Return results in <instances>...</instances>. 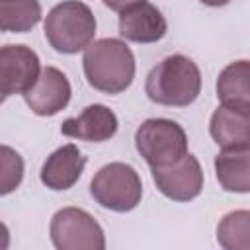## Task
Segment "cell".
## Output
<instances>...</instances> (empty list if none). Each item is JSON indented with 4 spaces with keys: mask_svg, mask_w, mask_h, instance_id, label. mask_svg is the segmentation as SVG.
Here are the masks:
<instances>
[{
    "mask_svg": "<svg viewBox=\"0 0 250 250\" xmlns=\"http://www.w3.org/2000/svg\"><path fill=\"white\" fill-rule=\"evenodd\" d=\"M82 66L88 84L107 96L125 92L135 78V55L115 37L92 41L84 49Z\"/></svg>",
    "mask_w": 250,
    "mask_h": 250,
    "instance_id": "1",
    "label": "cell"
},
{
    "mask_svg": "<svg viewBox=\"0 0 250 250\" xmlns=\"http://www.w3.org/2000/svg\"><path fill=\"white\" fill-rule=\"evenodd\" d=\"M145 92L154 104L186 107L193 104L201 92L199 66L186 55H170L150 68Z\"/></svg>",
    "mask_w": 250,
    "mask_h": 250,
    "instance_id": "2",
    "label": "cell"
},
{
    "mask_svg": "<svg viewBox=\"0 0 250 250\" xmlns=\"http://www.w3.org/2000/svg\"><path fill=\"white\" fill-rule=\"evenodd\" d=\"M43 29L55 51L74 55L94 41L96 18L88 4L80 0H64L49 10Z\"/></svg>",
    "mask_w": 250,
    "mask_h": 250,
    "instance_id": "3",
    "label": "cell"
},
{
    "mask_svg": "<svg viewBox=\"0 0 250 250\" xmlns=\"http://www.w3.org/2000/svg\"><path fill=\"white\" fill-rule=\"evenodd\" d=\"M90 195L104 209L127 213L141 203L143 182L133 166L125 162H109L102 166L92 178Z\"/></svg>",
    "mask_w": 250,
    "mask_h": 250,
    "instance_id": "4",
    "label": "cell"
},
{
    "mask_svg": "<svg viewBox=\"0 0 250 250\" xmlns=\"http://www.w3.org/2000/svg\"><path fill=\"white\" fill-rule=\"evenodd\" d=\"M135 146L150 168L164 166L188 154V135L180 123L152 117L143 121L135 131Z\"/></svg>",
    "mask_w": 250,
    "mask_h": 250,
    "instance_id": "5",
    "label": "cell"
},
{
    "mask_svg": "<svg viewBox=\"0 0 250 250\" xmlns=\"http://www.w3.org/2000/svg\"><path fill=\"white\" fill-rule=\"evenodd\" d=\"M51 240L57 250H104L105 234L100 223L80 207H62L51 219Z\"/></svg>",
    "mask_w": 250,
    "mask_h": 250,
    "instance_id": "6",
    "label": "cell"
},
{
    "mask_svg": "<svg viewBox=\"0 0 250 250\" xmlns=\"http://www.w3.org/2000/svg\"><path fill=\"white\" fill-rule=\"evenodd\" d=\"M152 180L156 189L172 201H191L203 189V170L193 154H184L180 160L152 166Z\"/></svg>",
    "mask_w": 250,
    "mask_h": 250,
    "instance_id": "7",
    "label": "cell"
},
{
    "mask_svg": "<svg viewBox=\"0 0 250 250\" xmlns=\"http://www.w3.org/2000/svg\"><path fill=\"white\" fill-rule=\"evenodd\" d=\"M41 72L37 53L27 45L0 47V92L8 98L27 92Z\"/></svg>",
    "mask_w": 250,
    "mask_h": 250,
    "instance_id": "8",
    "label": "cell"
},
{
    "mask_svg": "<svg viewBox=\"0 0 250 250\" xmlns=\"http://www.w3.org/2000/svg\"><path fill=\"white\" fill-rule=\"evenodd\" d=\"M72 88L62 70L57 66H45L41 68L35 84L23 92V100L29 105V109L37 115H55L61 109H64L70 102Z\"/></svg>",
    "mask_w": 250,
    "mask_h": 250,
    "instance_id": "9",
    "label": "cell"
},
{
    "mask_svg": "<svg viewBox=\"0 0 250 250\" xmlns=\"http://www.w3.org/2000/svg\"><path fill=\"white\" fill-rule=\"evenodd\" d=\"M168 31L162 12L150 2H139L119 12V35L135 43H156Z\"/></svg>",
    "mask_w": 250,
    "mask_h": 250,
    "instance_id": "10",
    "label": "cell"
},
{
    "mask_svg": "<svg viewBox=\"0 0 250 250\" xmlns=\"http://www.w3.org/2000/svg\"><path fill=\"white\" fill-rule=\"evenodd\" d=\"M117 115L104 104H92L82 109L78 117H68L61 125V133L86 141V143H104L117 133Z\"/></svg>",
    "mask_w": 250,
    "mask_h": 250,
    "instance_id": "11",
    "label": "cell"
},
{
    "mask_svg": "<svg viewBox=\"0 0 250 250\" xmlns=\"http://www.w3.org/2000/svg\"><path fill=\"white\" fill-rule=\"evenodd\" d=\"M86 166V156H82L80 148L72 143L62 145L55 152L47 156L41 166V182L53 191L70 189L82 176Z\"/></svg>",
    "mask_w": 250,
    "mask_h": 250,
    "instance_id": "12",
    "label": "cell"
},
{
    "mask_svg": "<svg viewBox=\"0 0 250 250\" xmlns=\"http://www.w3.org/2000/svg\"><path fill=\"white\" fill-rule=\"evenodd\" d=\"M209 133L221 148L250 146V111L219 105L211 115Z\"/></svg>",
    "mask_w": 250,
    "mask_h": 250,
    "instance_id": "13",
    "label": "cell"
},
{
    "mask_svg": "<svg viewBox=\"0 0 250 250\" xmlns=\"http://www.w3.org/2000/svg\"><path fill=\"white\" fill-rule=\"evenodd\" d=\"M215 172L225 191H250V146L223 148L215 156Z\"/></svg>",
    "mask_w": 250,
    "mask_h": 250,
    "instance_id": "14",
    "label": "cell"
},
{
    "mask_svg": "<svg viewBox=\"0 0 250 250\" xmlns=\"http://www.w3.org/2000/svg\"><path fill=\"white\" fill-rule=\"evenodd\" d=\"M221 105L250 111V64L246 59L227 64L217 78Z\"/></svg>",
    "mask_w": 250,
    "mask_h": 250,
    "instance_id": "15",
    "label": "cell"
},
{
    "mask_svg": "<svg viewBox=\"0 0 250 250\" xmlns=\"http://www.w3.org/2000/svg\"><path fill=\"white\" fill-rule=\"evenodd\" d=\"M41 20L39 0H0V31L25 33Z\"/></svg>",
    "mask_w": 250,
    "mask_h": 250,
    "instance_id": "16",
    "label": "cell"
},
{
    "mask_svg": "<svg viewBox=\"0 0 250 250\" xmlns=\"http://www.w3.org/2000/svg\"><path fill=\"white\" fill-rule=\"evenodd\" d=\"M217 240L227 250L250 248V211L238 209L227 213L217 227Z\"/></svg>",
    "mask_w": 250,
    "mask_h": 250,
    "instance_id": "17",
    "label": "cell"
},
{
    "mask_svg": "<svg viewBox=\"0 0 250 250\" xmlns=\"http://www.w3.org/2000/svg\"><path fill=\"white\" fill-rule=\"evenodd\" d=\"M23 158L12 146L0 145V195L16 191L23 180Z\"/></svg>",
    "mask_w": 250,
    "mask_h": 250,
    "instance_id": "18",
    "label": "cell"
},
{
    "mask_svg": "<svg viewBox=\"0 0 250 250\" xmlns=\"http://www.w3.org/2000/svg\"><path fill=\"white\" fill-rule=\"evenodd\" d=\"M102 2L113 12H123L125 8H129L133 4H139V2H145V0H102Z\"/></svg>",
    "mask_w": 250,
    "mask_h": 250,
    "instance_id": "19",
    "label": "cell"
},
{
    "mask_svg": "<svg viewBox=\"0 0 250 250\" xmlns=\"http://www.w3.org/2000/svg\"><path fill=\"white\" fill-rule=\"evenodd\" d=\"M10 246V230L8 227L0 221V250H6Z\"/></svg>",
    "mask_w": 250,
    "mask_h": 250,
    "instance_id": "20",
    "label": "cell"
},
{
    "mask_svg": "<svg viewBox=\"0 0 250 250\" xmlns=\"http://www.w3.org/2000/svg\"><path fill=\"white\" fill-rule=\"evenodd\" d=\"M199 2H203L205 6H213V8H219V6H225V4H229L230 0H199Z\"/></svg>",
    "mask_w": 250,
    "mask_h": 250,
    "instance_id": "21",
    "label": "cell"
},
{
    "mask_svg": "<svg viewBox=\"0 0 250 250\" xmlns=\"http://www.w3.org/2000/svg\"><path fill=\"white\" fill-rule=\"evenodd\" d=\"M4 100H6V96H4L2 92H0V104H4Z\"/></svg>",
    "mask_w": 250,
    "mask_h": 250,
    "instance_id": "22",
    "label": "cell"
}]
</instances>
